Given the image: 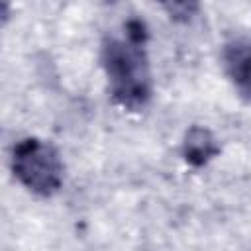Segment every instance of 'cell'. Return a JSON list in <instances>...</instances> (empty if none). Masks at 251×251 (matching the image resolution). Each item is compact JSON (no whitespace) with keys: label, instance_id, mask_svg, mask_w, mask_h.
Returning a JSON list of instances; mask_svg holds the SVG:
<instances>
[{"label":"cell","instance_id":"277c9868","mask_svg":"<svg viewBox=\"0 0 251 251\" xmlns=\"http://www.w3.org/2000/svg\"><path fill=\"white\" fill-rule=\"evenodd\" d=\"M220 153V145L208 127L192 126L182 141V155L192 167H204Z\"/></svg>","mask_w":251,"mask_h":251},{"label":"cell","instance_id":"7a4b0ae2","mask_svg":"<svg viewBox=\"0 0 251 251\" xmlns=\"http://www.w3.org/2000/svg\"><path fill=\"white\" fill-rule=\"evenodd\" d=\"M16 178L33 194L51 196L63 184V163L57 149L37 137H25L12 151Z\"/></svg>","mask_w":251,"mask_h":251},{"label":"cell","instance_id":"5b68a950","mask_svg":"<svg viewBox=\"0 0 251 251\" xmlns=\"http://www.w3.org/2000/svg\"><path fill=\"white\" fill-rule=\"evenodd\" d=\"M165 10H169L171 16L178 18V16H192V12L198 10V4H165Z\"/></svg>","mask_w":251,"mask_h":251},{"label":"cell","instance_id":"6da1fadb","mask_svg":"<svg viewBox=\"0 0 251 251\" xmlns=\"http://www.w3.org/2000/svg\"><path fill=\"white\" fill-rule=\"evenodd\" d=\"M145 41L147 27L133 18L126 24V37H112L102 47V65L112 98L127 110H139L151 100L153 80Z\"/></svg>","mask_w":251,"mask_h":251},{"label":"cell","instance_id":"3957f363","mask_svg":"<svg viewBox=\"0 0 251 251\" xmlns=\"http://www.w3.org/2000/svg\"><path fill=\"white\" fill-rule=\"evenodd\" d=\"M226 71L233 84L245 96H251V41L237 39L231 41L224 51Z\"/></svg>","mask_w":251,"mask_h":251}]
</instances>
